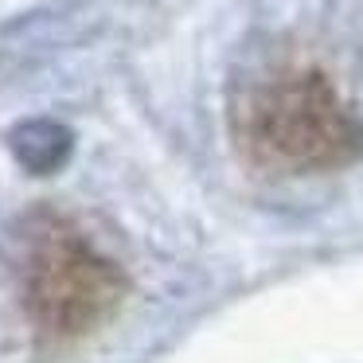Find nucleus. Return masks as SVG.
Wrapping results in <instances>:
<instances>
[{
  "instance_id": "1",
  "label": "nucleus",
  "mask_w": 363,
  "mask_h": 363,
  "mask_svg": "<svg viewBox=\"0 0 363 363\" xmlns=\"http://www.w3.org/2000/svg\"><path fill=\"white\" fill-rule=\"evenodd\" d=\"M235 137L269 172H328L363 152V121L316 67H281L235 102Z\"/></svg>"
},
{
  "instance_id": "2",
  "label": "nucleus",
  "mask_w": 363,
  "mask_h": 363,
  "mask_svg": "<svg viewBox=\"0 0 363 363\" xmlns=\"http://www.w3.org/2000/svg\"><path fill=\"white\" fill-rule=\"evenodd\" d=\"M16 281L35 328L59 340L94 332L125 297L121 266L63 215H35L20 227Z\"/></svg>"
},
{
  "instance_id": "3",
  "label": "nucleus",
  "mask_w": 363,
  "mask_h": 363,
  "mask_svg": "<svg viewBox=\"0 0 363 363\" xmlns=\"http://www.w3.org/2000/svg\"><path fill=\"white\" fill-rule=\"evenodd\" d=\"M16 152L28 168L48 172V168H55L59 160L67 157V133L55 125H43V121L40 125H28L16 133Z\"/></svg>"
}]
</instances>
